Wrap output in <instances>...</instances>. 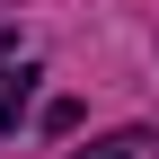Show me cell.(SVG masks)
<instances>
[{
  "instance_id": "obj_1",
  "label": "cell",
  "mask_w": 159,
  "mask_h": 159,
  "mask_svg": "<svg viewBox=\"0 0 159 159\" xmlns=\"http://www.w3.org/2000/svg\"><path fill=\"white\" fill-rule=\"evenodd\" d=\"M71 159H159V133L150 124H124V133H97V142L71 150Z\"/></svg>"
},
{
  "instance_id": "obj_2",
  "label": "cell",
  "mask_w": 159,
  "mask_h": 159,
  "mask_svg": "<svg viewBox=\"0 0 159 159\" xmlns=\"http://www.w3.org/2000/svg\"><path fill=\"white\" fill-rule=\"evenodd\" d=\"M27 97H35V62H0V133L27 124Z\"/></svg>"
},
{
  "instance_id": "obj_3",
  "label": "cell",
  "mask_w": 159,
  "mask_h": 159,
  "mask_svg": "<svg viewBox=\"0 0 159 159\" xmlns=\"http://www.w3.org/2000/svg\"><path fill=\"white\" fill-rule=\"evenodd\" d=\"M0 62H18V35H9V27H0Z\"/></svg>"
}]
</instances>
